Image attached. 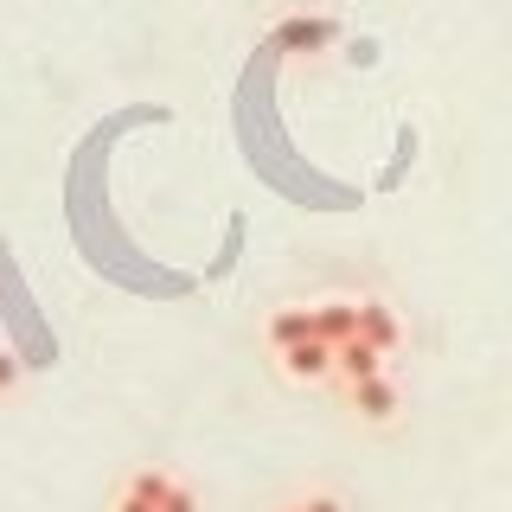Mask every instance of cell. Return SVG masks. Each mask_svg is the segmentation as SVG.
Listing matches in <instances>:
<instances>
[{"instance_id":"6da1fadb","label":"cell","mask_w":512,"mask_h":512,"mask_svg":"<svg viewBox=\"0 0 512 512\" xmlns=\"http://www.w3.org/2000/svg\"><path fill=\"white\" fill-rule=\"evenodd\" d=\"M333 39H340V26H333V20H320V13H295V20H282L276 32H269V52L314 58V52H327Z\"/></svg>"},{"instance_id":"7a4b0ae2","label":"cell","mask_w":512,"mask_h":512,"mask_svg":"<svg viewBox=\"0 0 512 512\" xmlns=\"http://www.w3.org/2000/svg\"><path fill=\"white\" fill-rule=\"evenodd\" d=\"M346 397H352V410L365 416V423H391L397 416V404H404V397H397V384L391 378H365V384H346Z\"/></svg>"},{"instance_id":"3957f363","label":"cell","mask_w":512,"mask_h":512,"mask_svg":"<svg viewBox=\"0 0 512 512\" xmlns=\"http://www.w3.org/2000/svg\"><path fill=\"white\" fill-rule=\"evenodd\" d=\"M359 340H365V346H378L384 359H391V352L404 346V320L384 308V301H359Z\"/></svg>"},{"instance_id":"277c9868","label":"cell","mask_w":512,"mask_h":512,"mask_svg":"<svg viewBox=\"0 0 512 512\" xmlns=\"http://www.w3.org/2000/svg\"><path fill=\"white\" fill-rule=\"evenodd\" d=\"M276 359H282V372H288V378H301V384L333 378V346H327V340H301V346L276 352Z\"/></svg>"},{"instance_id":"5b68a950","label":"cell","mask_w":512,"mask_h":512,"mask_svg":"<svg viewBox=\"0 0 512 512\" xmlns=\"http://www.w3.org/2000/svg\"><path fill=\"white\" fill-rule=\"evenodd\" d=\"M314 340L327 346L359 340V301H314Z\"/></svg>"},{"instance_id":"8992f818","label":"cell","mask_w":512,"mask_h":512,"mask_svg":"<svg viewBox=\"0 0 512 512\" xmlns=\"http://www.w3.org/2000/svg\"><path fill=\"white\" fill-rule=\"evenodd\" d=\"M378 372H384V352L378 346H365V340L333 346V378H340V384H365V378H378Z\"/></svg>"},{"instance_id":"52a82bcc","label":"cell","mask_w":512,"mask_h":512,"mask_svg":"<svg viewBox=\"0 0 512 512\" xmlns=\"http://www.w3.org/2000/svg\"><path fill=\"white\" fill-rule=\"evenodd\" d=\"M269 346L288 352V346H301V340H314V308H282V314H269Z\"/></svg>"},{"instance_id":"ba28073f","label":"cell","mask_w":512,"mask_h":512,"mask_svg":"<svg viewBox=\"0 0 512 512\" xmlns=\"http://www.w3.org/2000/svg\"><path fill=\"white\" fill-rule=\"evenodd\" d=\"M160 512H199V500H192V487H180V480H173L167 500H160Z\"/></svg>"},{"instance_id":"9c48e42d","label":"cell","mask_w":512,"mask_h":512,"mask_svg":"<svg viewBox=\"0 0 512 512\" xmlns=\"http://www.w3.org/2000/svg\"><path fill=\"white\" fill-rule=\"evenodd\" d=\"M13 384H20V359L0 346V391H13Z\"/></svg>"},{"instance_id":"30bf717a","label":"cell","mask_w":512,"mask_h":512,"mask_svg":"<svg viewBox=\"0 0 512 512\" xmlns=\"http://www.w3.org/2000/svg\"><path fill=\"white\" fill-rule=\"evenodd\" d=\"M116 512H160V506H154V500H141V493H128V487H122V500H116Z\"/></svg>"},{"instance_id":"8fae6325","label":"cell","mask_w":512,"mask_h":512,"mask_svg":"<svg viewBox=\"0 0 512 512\" xmlns=\"http://www.w3.org/2000/svg\"><path fill=\"white\" fill-rule=\"evenodd\" d=\"M301 506H308V512H346L340 500H327V493H314V500H301Z\"/></svg>"},{"instance_id":"7c38bea8","label":"cell","mask_w":512,"mask_h":512,"mask_svg":"<svg viewBox=\"0 0 512 512\" xmlns=\"http://www.w3.org/2000/svg\"><path fill=\"white\" fill-rule=\"evenodd\" d=\"M282 512H308V506H282Z\"/></svg>"}]
</instances>
